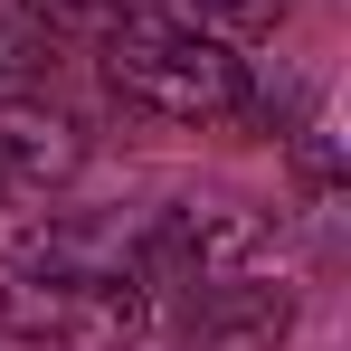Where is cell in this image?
I'll list each match as a JSON object with an SVG mask.
<instances>
[{"mask_svg":"<svg viewBox=\"0 0 351 351\" xmlns=\"http://www.w3.org/2000/svg\"><path fill=\"white\" fill-rule=\"evenodd\" d=\"M105 86H114L123 105H143V114L162 123H237L247 114V58H237L228 38H209V29H190L171 10H114L105 29Z\"/></svg>","mask_w":351,"mask_h":351,"instance_id":"1","label":"cell"},{"mask_svg":"<svg viewBox=\"0 0 351 351\" xmlns=\"http://www.w3.org/2000/svg\"><path fill=\"white\" fill-rule=\"evenodd\" d=\"M0 332L29 351H133L152 332V285L123 266H19L0 285Z\"/></svg>","mask_w":351,"mask_h":351,"instance_id":"2","label":"cell"},{"mask_svg":"<svg viewBox=\"0 0 351 351\" xmlns=\"http://www.w3.org/2000/svg\"><path fill=\"white\" fill-rule=\"evenodd\" d=\"M266 256H276V219L247 209V199H190V209H162L133 237V276L143 285H190V294L256 276Z\"/></svg>","mask_w":351,"mask_h":351,"instance_id":"3","label":"cell"},{"mask_svg":"<svg viewBox=\"0 0 351 351\" xmlns=\"http://www.w3.org/2000/svg\"><path fill=\"white\" fill-rule=\"evenodd\" d=\"M285 332H294V285L256 266V276H228V285H199L180 351H285Z\"/></svg>","mask_w":351,"mask_h":351,"instance_id":"4","label":"cell"},{"mask_svg":"<svg viewBox=\"0 0 351 351\" xmlns=\"http://www.w3.org/2000/svg\"><path fill=\"white\" fill-rule=\"evenodd\" d=\"M86 171V133L66 114H38L29 95L19 105H0V180H19V190H66V180Z\"/></svg>","mask_w":351,"mask_h":351,"instance_id":"5","label":"cell"},{"mask_svg":"<svg viewBox=\"0 0 351 351\" xmlns=\"http://www.w3.org/2000/svg\"><path fill=\"white\" fill-rule=\"evenodd\" d=\"M48 66H58V38H48L19 0H0V105L38 95V86H48Z\"/></svg>","mask_w":351,"mask_h":351,"instance_id":"6","label":"cell"},{"mask_svg":"<svg viewBox=\"0 0 351 351\" xmlns=\"http://www.w3.org/2000/svg\"><path fill=\"white\" fill-rule=\"evenodd\" d=\"M294 0H171V19H190V29H209V38H228V48H247V38H276L285 29Z\"/></svg>","mask_w":351,"mask_h":351,"instance_id":"7","label":"cell"},{"mask_svg":"<svg viewBox=\"0 0 351 351\" xmlns=\"http://www.w3.org/2000/svg\"><path fill=\"white\" fill-rule=\"evenodd\" d=\"M38 237H48V199L19 190V180H0V266H29Z\"/></svg>","mask_w":351,"mask_h":351,"instance_id":"8","label":"cell"},{"mask_svg":"<svg viewBox=\"0 0 351 351\" xmlns=\"http://www.w3.org/2000/svg\"><path fill=\"white\" fill-rule=\"evenodd\" d=\"M19 10H29L48 38H76V29H105V19H114V0H19Z\"/></svg>","mask_w":351,"mask_h":351,"instance_id":"9","label":"cell"}]
</instances>
